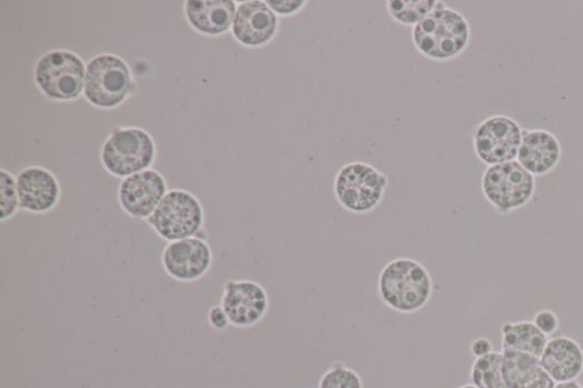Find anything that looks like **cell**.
I'll return each instance as SVG.
<instances>
[{
    "label": "cell",
    "instance_id": "1",
    "mask_svg": "<svg viewBox=\"0 0 583 388\" xmlns=\"http://www.w3.org/2000/svg\"><path fill=\"white\" fill-rule=\"evenodd\" d=\"M471 41V27L467 19L444 2L413 28V42L425 58L448 62L461 57Z\"/></svg>",
    "mask_w": 583,
    "mask_h": 388
},
{
    "label": "cell",
    "instance_id": "2",
    "mask_svg": "<svg viewBox=\"0 0 583 388\" xmlns=\"http://www.w3.org/2000/svg\"><path fill=\"white\" fill-rule=\"evenodd\" d=\"M378 297L392 310L411 315L421 311L433 295V279L428 270L411 258L388 262L377 281Z\"/></svg>",
    "mask_w": 583,
    "mask_h": 388
},
{
    "label": "cell",
    "instance_id": "3",
    "mask_svg": "<svg viewBox=\"0 0 583 388\" xmlns=\"http://www.w3.org/2000/svg\"><path fill=\"white\" fill-rule=\"evenodd\" d=\"M387 186V177L373 166L352 162L338 170L333 190L339 206L352 213L365 215L381 205Z\"/></svg>",
    "mask_w": 583,
    "mask_h": 388
},
{
    "label": "cell",
    "instance_id": "4",
    "mask_svg": "<svg viewBox=\"0 0 583 388\" xmlns=\"http://www.w3.org/2000/svg\"><path fill=\"white\" fill-rule=\"evenodd\" d=\"M481 185L485 200L502 216L526 206L536 191V179L517 161L488 167Z\"/></svg>",
    "mask_w": 583,
    "mask_h": 388
},
{
    "label": "cell",
    "instance_id": "5",
    "mask_svg": "<svg viewBox=\"0 0 583 388\" xmlns=\"http://www.w3.org/2000/svg\"><path fill=\"white\" fill-rule=\"evenodd\" d=\"M523 129L507 116H493L480 122L473 135L477 159L488 167L516 161Z\"/></svg>",
    "mask_w": 583,
    "mask_h": 388
},
{
    "label": "cell",
    "instance_id": "6",
    "mask_svg": "<svg viewBox=\"0 0 583 388\" xmlns=\"http://www.w3.org/2000/svg\"><path fill=\"white\" fill-rule=\"evenodd\" d=\"M152 228L166 240L176 241L197 235L204 225L200 202L184 190L167 192L149 218Z\"/></svg>",
    "mask_w": 583,
    "mask_h": 388
},
{
    "label": "cell",
    "instance_id": "7",
    "mask_svg": "<svg viewBox=\"0 0 583 388\" xmlns=\"http://www.w3.org/2000/svg\"><path fill=\"white\" fill-rule=\"evenodd\" d=\"M130 86V72L121 59L103 56L88 64L85 93L93 106L105 109L119 106L126 99Z\"/></svg>",
    "mask_w": 583,
    "mask_h": 388
},
{
    "label": "cell",
    "instance_id": "8",
    "mask_svg": "<svg viewBox=\"0 0 583 388\" xmlns=\"http://www.w3.org/2000/svg\"><path fill=\"white\" fill-rule=\"evenodd\" d=\"M151 137L138 129L116 132L105 145L102 160L115 176L130 177L148 169L155 159Z\"/></svg>",
    "mask_w": 583,
    "mask_h": 388
},
{
    "label": "cell",
    "instance_id": "9",
    "mask_svg": "<svg viewBox=\"0 0 583 388\" xmlns=\"http://www.w3.org/2000/svg\"><path fill=\"white\" fill-rule=\"evenodd\" d=\"M86 70L82 61L69 52H53L43 57L36 68L40 89L51 99L68 101L81 93Z\"/></svg>",
    "mask_w": 583,
    "mask_h": 388
},
{
    "label": "cell",
    "instance_id": "10",
    "mask_svg": "<svg viewBox=\"0 0 583 388\" xmlns=\"http://www.w3.org/2000/svg\"><path fill=\"white\" fill-rule=\"evenodd\" d=\"M220 306L231 326L250 328L264 320L269 311L270 301L267 290L259 282L230 279L225 282Z\"/></svg>",
    "mask_w": 583,
    "mask_h": 388
},
{
    "label": "cell",
    "instance_id": "11",
    "mask_svg": "<svg viewBox=\"0 0 583 388\" xmlns=\"http://www.w3.org/2000/svg\"><path fill=\"white\" fill-rule=\"evenodd\" d=\"M166 272L181 282L205 277L213 265V252L204 239L190 237L171 241L162 257Z\"/></svg>",
    "mask_w": 583,
    "mask_h": 388
},
{
    "label": "cell",
    "instance_id": "12",
    "mask_svg": "<svg viewBox=\"0 0 583 388\" xmlns=\"http://www.w3.org/2000/svg\"><path fill=\"white\" fill-rule=\"evenodd\" d=\"M167 196V183L156 171H141L126 178L119 190L122 209L135 219L150 218Z\"/></svg>",
    "mask_w": 583,
    "mask_h": 388
},
{
    "label": "cell",
    "instance_id": "13",
    "mask_svg": "<svg viewBox=\"0 0 583 388\" xmlns=\"http://www.w3.org/2000/svg\"><path fill=\"white\" fill-rule=\"evenodd\" d=\"M559 138L544 129H523L516 161L533 177L551 173L561 162Z\"/></svg>",
    "mask_w": 583,
    "mask_h": 388
},
{
    "label": "cell",
    "instance_id": "14",
    "mask_svg": "<svg viewBox=\"0 0 583 388\" xmlns=\"http://www.w3.org/2000/svg\"><path fill=\"white\" fill-rule=\"evenodd\" d=\"M278 28V17L261 0L241 3L233 22L234 37L248 47L269 43L276 37Z\"/></svg>",
    "mask_w": 583,
    "mask_h": 388
},
{
    "label": "cell",
    "instance_id": "15",
    "mask_svg": "<svg viewBox=\"0 0 583 388\" xmlns=\"http://www.w3.org/2000/svg\"><path fill=\"white\" fill-rule=\"evenodd\" d=\"M20 208L32 213L51 211L59 202L60 186L56 177L41 168L22 171L17 180Z\"/></svg>",
    "mask_w": 583,
    "mask_h": 388
},
{
    "label": "cell",
    "instance_id": "16",
    "mask_svg": "<svg viewBox=\"0 0 583 388\" xmlns=\"http://www.w3.org/2000/svg\"><path fill=\"white\" fill-rule=\"evenodd\" d=\"M541 362L554 381L575 380L583 371V351L572 338L554 337L547 342Z\"/></svg>",
    "mask_w": 583,
    "mask_h": 388
},
{
    "label": "cell",
    "instance_id": "17",
    "mask_svg": "<svg viewBox=\"0 0 583 388\" xmlns=\"http://www.w3.org/2000/svg\"><path fill=\"white\" fill-rule=\"evenodd\" d=\"M236 4L231 0H190L186 14L198 31L217 36L226 32L234 22Z\"/></svg>",
    "mask_w": 583,
    "mask_h": 388
},
{
    "label": "cell",
    "instance_id": "18",
    "mask_svg": "<svg viewBox=\"0 0 583 388\" xmlns=\"http://www.w3.org/2000/svg\"><path fill=\"white\" fill-rule=\"evenodd\" d=\"M502 354L507 388H555L554 379L544 369L540 358L511 351Z\"/></svg>",
    "mask_w": 583,
    "mask_h": 388
},
{
    "label": "cell",
    "instance_id": "19",
    "mask_svg": "<svg viewBox=\"0 0 583 388\" xmlns=\"http://www.w3.org/2000/svg\"><path fill=\"white\" fill-rule=\"evenodd\" d=\"M503 352H518L542 358L549 338L532 321L506 322L502 327Z\"/></svg>",
    "mask_w": 583,
    "mask_h": 388
},
{
    "label": "cell",
    "instance_id": "20",
    "mask_svg": "<svg viewBox=\"0 0 583 388\" xmlns=\"http://www.w3.org/2000/svg\"><path fill=\"white\" fill-rule=\"evenodd\" d=\"M504 356L492 352L476 358L471 370V380L477 388H507L504 379Z\"/></svg>",
    "mask_w": 583,
    "mask_h": 388
},
{
    "label": "cell",
    "instance_id": "21",
    "mask_svg": "<svg viewBox=\"0 0 583 388\" xmlns=\"http://www.w3.org/2000/svg\"><path fill=\"white\" fill-rule=\"evenodd\" d=\"M439 0H392L386 3L391 17L403 26H417L437 6Z\"/></svg>",
    "mask_w": 583,
    "mask_h": 388
},
{
    "label": "cell",
    "instance_id": "22",
    "mask_svg": "<svg viewBox=\"0 0 583 388\" xmlns=\"http://www.w3.org/2000/svg\"><path fill=\"white\" fill-rule=\"evenodd\" d=\"M319 388H364V382L354 369L336 362L322 376Z\"/></svg>",
    "mask_w": 583,
    "mask_h": 388
},
{
    "label": "cell",
    "instance_id": "23",
    "mask_svg": "<svg viewBox=\"0 0 583 388\" xmlns=\"http://www.w3.org/2000/svg\"><path fill=\"white\" fill-rule=\"evenodd\" d=\"M0 192H2L0 210H2V220L6 221L12 218L20 207L17 181L6 170L0 173Z\"/></svg>",
    "mask_w": 583,
    "mask_h": 388
},
{
    "label": "cell",
    "instance_id": "24",
    "mask_svg": "<svg viewBox=\"0 0 583 388\" xmlns=\"http://www.w3.org/2000/svg\"><path fill=\"white\" fill-rule=\"evenodd\" d=\"M266 3L277 17H292L298 14L308 4L305 0H294V2H289V0H278V2H276V0H268Z\"/></svg>",
    "mask_w": 583,
    "mask_h": 388
},
{
    "label": "cell",
    "instance_id": "25",
    "mask_svg": "<svg viewBox=\"0 0 583 388\" xmlns=\"http://www.w3.org/2000/svg\"><path fill=\"white\" fill-rule=\"evenodd\" d=\"M532 322L547 337L557 331L560 326L557 315L551 310H542L537 312Z\"/></svg>",
    "mask_w": 583,
    "mask_h": 388
},
{
    "label": "cell",
    "instance_id": "26",
    "mask_svg": "<svg viewBox=\"0 0 583 388\" xmlns=\"http://www.w3.org/2000/svg\"><path fill=\"white\" fill-rule=\"evenodd\" d=\"M210 326L216 330H225L229 325V319L221 306L213 307L208 315Z\"/></svg>",
    "mask_w": 583,
    "mask_h": 388
},
{
    "label": "cell",
    "instance_id": "27",
    "mask_svg": "<svg viewBox=\"0 0 583 388\" xmlns=\"http://www.w3.org/2000/svg\"><path fill=\"white\" fill-rule=\"evenodd\" d=\"M471 352L475 358L487 356L493 352V345L488 338H476L471 346Z\"/></svg>",
    "mask_w": 583,
    "mask_h": 388
},
{
    "label": "cell",
    "instance_id": "28",
    "mask_svg": "<svg viewBox=\"0 0 583 388\" xmlns=\"http://www.w3.org/2000/svg\"><path fill=\"white\" fill-rule=\"evenodd\" d=\"M555 388H583L577 381L571 380V381H564L559 382L555 385Z\"/></svg>",
    "mask_w": 583,
    "mask_h": 388
},
{
    "label": "cell",
    "instance_id": "29",
    "mask_svg": "<svg viewBox=\"0 0 583 388\" xmlns=\"http://www.w3.org/2000/svg\"><path fill=\"white\" fill-rule=\"evenodd\" d=\"M460 388H477V387L474 385H464V386H461Z\"/></svg>",
    "mask_w": 583,
    "mask_h": 388
}]
</instances>
